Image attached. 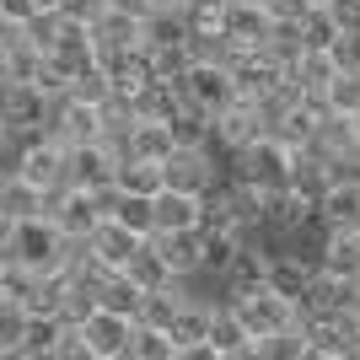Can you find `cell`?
Listing matches in <instances>:
<instances>
[{"label": "cell", "mask_w": 360, "mask_h": 360, "mask_svg": "<svg viewBox=\"0 0 360 360\" xmlns=\"http://www.w3.org/2000/svg\"><path fill=\"white\" fill-rule=\"evenodd\" d=\"M0 242H6V258H11L16 269L27 274H54V269H70V258L81 242H70L60 231V221L49 210L38 215H16V221L0 226Z\"/></svg>", "instance_id": "cell-1"}, {"label": "cell", "mask_w": 360, "mask_h": 360, "mask_svg": "<svg viewBox=\"0 0 360 360\" xmlns=\"http://www.w3.org/2000/svg\"><path fill=\"white\" fill-rule=\"evenodd\" d=\"M231 312L242 317V328L253 339H285V333L301 328V301L285 296L274 285H258V290H237L231 296Z\"/></svg>", "instance_id": "cell-2"}, {"label": "cell", "mask_w": 360, "mask_h": 360, "mask_svg": "<svg viewBox=\"0 0 360 360\" xmlns=\"http://www.w3.org/2000/svg\"><path fill=\"white\" fill-rule=\"evenodd\" d=\"M140 317L124 312V307H108L97 301L86 317H81V333H86V355L91 360H129V345H135Z\"/></svg>", "instance_id": "cell-3"}, {"label": "cell", "mask_w": 360, "mask_h": 360, "mask_svg": "<svg viewBox=\"0 0 360 360\" xmlns=\"http://www.w3.org/2000/svg\"><path fill=\"white\" fill-rule=\"evenodd\" d=\"M11 172H22L32 188L54 194V188L70 183V146L54 140L49 129H44V135H27V140H22V150H16V167H11Z\"/></svg>", "instance_id": "cell-4"}, {"label": "cell", "mask_w": 360, "mask_h": 360, "mask_svg": "<svg viewBox=\"0 0 360 360\" xmlns=\"http://www.w3.org/2000/svg\"><path fill=\"white\" fill-rule=\"evenodd\" d=\"M231 162H237V178L258 183V188H285V183H296V146L280 140V135L253 140V146L237 150Z\"/></svg>", "instance_id": "cell-5"}, {"label": "cell", "mask_w": 360, "mask_h": 360, "mask_svg": "<svg viewBox=\"0 0 360 360\" xmlns=\"http://www.w3.org/2000/svg\"><path fill=\"white\" fill-rule=\"evenodd\" d=\"M108 194H113V188H108ZM108 194L103 188H86V183H65V188L49 194V215L60 221V231L70 242H86L91 231H97V221L108 215Z\"/></svg>", "instance_id": "cell-6"}, {"label": "cell", "mask_w": 360, "mask_h": 360, "mask_svg": "<svg viewBox=\"0 0 360 360\" xmlns=\"http://www.w3.org/2000/svg\"><path fill=\"white\" fill-rule=\"evenodd\" d=\"M178 86H183V97L188 103H199L205 113H226V108L242 97V86H237V75H231V65L226 60H188L183 65V75H178Z\"/></svg>", "instance_id": "cell-7"}, {"label": "cell", "mask_w": 360, "mask_h": 360, "mask_svg": "<svg viewBox=\"0 0 360 360\" xmlns=\"http://www.w3.org/2000/svg\"><path fill=\"white\" fill-rule=\"evenodd\" d=\"M49 113H54V97L32 81H0V124L6 135H44L49 129Z\"/></svg>", "instance_id": "cell-8"}, {"label": "cell", "mask_w": 360, "mask_h": 360, "mask_svg": "<svg viewBox=\"0 0 360 360\" xmlns=\"http://www.w3.org/2000/svg\"><path fill=\"white\" fill-rule=\"evenodd\" d=\"M49 135L65 140V146H86V140H108V119H103V103L91 97H54V113H49Z\"/></svg>", "instance_id": "cell-9"}, {"label": "cell", "mask_w": 360, "mask_h": 360, "mask_svg": "<svg viewBox=\"0 0 360 360\" xmlns=\"http://www.w3.org/2000/svg\"><path fill=\"white\" fill-rule=\"evenodd\" d=\"M317 221V194L285 183V188H269V210H264V231L269 237H301L307 226Z\"/></svg>", "instance_id": "cell-10"}, {"label": "cell", "mask_w": 360, "mask_h": 360, "mask_svg": "<svg viewBox=\"0 0 360 360\" xmlns=\"http://www.w3.org/2000/svg\"><path fill=\"white\" fill-rule=\"evenodd\" d=\"M150 215H156V231H199L210 215V194H188V188L167 183L150 194Z\"/></svg>", "instance_id": "cell-11"}, {"label": "cell", "mask_w": 360, "mask_h": 360, "mask_svg": "<svg viewBox=\"0 0 360 360\" xmlns=\"http://www.w3.org/2000/svg\"><path fill=\"white\" fill-rule=\"evenodd\" d=\"M119 162H124V146L119 140H86V146H70V183H86V188H113L119 178Z\"/></svg>", "instance_id": "cell-12"}, {"label": "cell", "mask_w": 360, "mask_h": 360, "mask_svg": "<svg viewBox=\"0 0 360 360\" xmlns=\"http://www.w3.org/2000/svg\"><path fill=\"white\" fill-rule=\"evenodd\" d=\"M97 264H108V269H129V258L146 248V231H135V226H124L119 215H103L97 221V231H91L86 242H81Z\"/></svg>", "instance_id": "cell-13"}, {"label": "cell", "mask_w": 360, "mask_h": 360, "mask_svg": "<svg viewBox=\"0 0 360 360\" xmlns=\"http://www.w3.org/2000/svg\"><path fill=\"white\" fill-rule=\"evenodd\" d=\"M264 135H274V129H269V119L258 113L253 97H237L226 113H215V146H226V156L248 150L253 140H264Z\"/></svg>", "instance_id": "cell-14"}, {"label": "cell", "mask_w": 360, "mask_h": 360, "mask_svg": "<svg viewBox=\"0 0 360 360\" xmlns=\"http://www.w3.org/2000/svg\"><path fill=\"white\" fill-rule=\"evenodd\" d=\"M162 172H167L172 188H188V194H210L215 183H221V167H215V150L210 146H178L162 162Z\"/></svg>", "instance_id": "cell-15"}, {"label": "cell", "mask_w": 360, "mask_h": 360, "mask_svg": "<svg viewBox=\"0 0 360 360\" xmlns=\"http://www.w3.org/2000/svg\"><path fill=\"white\" fill-rule=\"evenodd\" d=\"M215 301H199V296H188L178 307V317H172V345H178V360H188V355H205L210 349V328H215Z\"/></svg>", "instance_id": "cell-16"}, {"label": "cell", "mask_w": 360, "mask_h": 360, "mask_svg": "<svg viewBox=\"0 0 360 360\" xmlns=\"http://www.w3.org/2000/svg\"><path fill=\"white\" fill-rule=\"evenodd\" d=\"M274 16H269V0H226V38L231 49H264Z\"/></svg>", "instance_id": "cell-17"}, {"label": "cell", "mask_w": 360, "mask_h": 360, "mask_svg": "<svg viewBox=\"0 0 360 360\" xmlns=\"http://www.w3.org/2000/svg\"><path fill=\"white\" fill-rule=\"evenodd\" d=\"M150 237H156L167 269L178 274V280L205 274V226H199V231H150Z\"/></svg>", "instance_id": "cell-18"}, {"label": "cell", "mask_w": 360, "mask_h": 360, "mask_svg": "<svg viewBox=\"0 0 360 360\" xmlns=\"http://www.w3.org/2000/svg\"><path fill=\"white\" fill-rule=\"evenodd\" d=\"M269 264H274V253H269L258 237H248L221 280H226V290H231V296H237V290H258V285H269Z\"/></svg>", "instance_id": "cell-19"}, {"label": "cell", "mask_w": 360, "mask_h": 360, "mask_svg": "<svg viewBox=\"0 0 360 360\" xmlns=\"http://www.w3.org/2000/svg\"><path fill=\"white\" fill-rule=\"evenodd\" d=\"M317 221L323 226H360V178L339 172V178L317 194Z\"/></svg>", "instance_id": "cell-20"}, {"label": "cell", "mask_w": 360, "mask_h": 360, "mask_svg": "<svg viewBox=\"0 0 360 360\" xmlns=\"http://www.w3.org/2000/svg\"><path fill=\"white\" fill-rule=\"evenodd\" d=\"M172 150H178L172 124H167V119H150V113H140V119L129 124V135H124V156H150V162H167Z\"/></svg>", "instance_id": "cell-21"}, {"label": "cell", "mask_w": 360, "mask_h": 360, "mask_svg": "<svg viewBox=\"0 0 360 360\" xmlns=\"http://www.w3.org/2000/svg\"><path fill=\"white\" fill-rule=\"evenodd\" d=\"M328 119H333V108L323 103V97H301V103L290 108L285 119L274 124V135L290 140V146H312V135H317V129H323Z\"/></svg>", "instance_id": "cell-22"}, {"label": "cell", "mask_w": 360, "mask_h": 360, "mask_svg": "<svg viewBox=\"0 0 360 360\" xmlns=\"http://www.w3.org/2000/svg\"><path fill=\"white\" fill-rule=\"evenodd\" d=\"M317 264L333 274H360V226H328V237L317 248Z\"/></svg>", "instance_id": "cell-23"}, {"label": "cell", "mask_w": 360, "mask_h": 360, "mask_svg": "<svg viewBox=\"0 0 360 360\" xmlns=\"http://www.w3.org/2000/svg\"><path fill=\"white\" fill-rule=\"evenodd\" d=\"M333 75H339V54H333V49H301L296 65H290V81H296L307 97H323Z\"/></svg>", "instance_id": "cell-24"}, {"label": "cell", "mask_w": 360, "mask_h": 360, "mask_svg": "<svg viewBox=\"0 0 360 360\" xmlns=\"http://www.w3.org/2000/svg\"><path fill=\"white\" fill-rule=\"evenodd\" d=\"M205 355H215V360H242V355H253V333L242 328V317L231 312V307H221V312H215L210 349H205Z\"/></svg>", "instance_id": "cell-25"}, {"label": "cell", "mask_w": 360, "mask_h": 360, "mask_svg": "<svg viewBox=\"0 0 360 360\" xmlns=\"http://www.w3.org/2000/svg\"><path fill=\"white\" fill-rule=\"evenodd\" d=\"M345 307H349V280L317 264L312 285H307V296H301V312H345Z\"/></svg>", "instance_id": "cell-26"}, {"label": "cell", "mask_w": 360, "mask_h": 360, "mask_svg": "<svg viewBox=\"0 0 360 360\" xmlns=\"http://www.w3.org/2000/svg\"><path fill=\"white\" fill-rule=\"evenodd\" d=\"M167 124H172V140H178V146H215V119L199 103H188V97L167 113Z\"/></svg>", "instance_id": "cell-27"}, {"label": "cell", "mask_w": 360, "mask_h": 360, "mask_svg": "<svg viewBox=\"0 0 360 360\" xmlns=\"http://www.w3.org/2000/svg\"><path fill=\"white\" fill-rule=\"evenodd\" d=\"M38 210H49V194L32 188L22 172H6V178H0V215L16 221V215H38Z\"/></svg>", "instance_id": "cell-28"}, {"label": "cell", "mask_w": 360, "mask_h": 360, "mask_svg": "<svg viewBox=\"0 0 360 360\" xmlns=\"http://www.w3.org/2000/svg\"><path fill=\"white\" fill-rule=\"evenodd\" d=\"M312 274H317V264H312L307 253H274V264H269V285L301 301V296H307V285H312Z\"/></svg>", "instance_id": "cell-29"}, {"label": "cell", "mask_w": 360, "mask_h": 360, "mask_svg": "<svg viewBox=\"0 0 360 360\" xmlns=\"http://www.w3.org/2000/svg\"><path fill=\"white\" fill-rule=\"evenodd\" d=\"M345 32V16H339V6L333 0H317V6H307V16H301V38H307V49H333V38Z\"/></svg>", "instance_id": "cell-30"}, {"label": "cell", "mask_w": 360, "mask_h": 360, "mask_svg": "<svg viewBox=\"0 0 360 360\" xmlns=\"http://www.w3.org/2000/svg\"><path fill=\"white\" fill-rule=\"evenodd\" d=\"M113 188H124V194H156V188H167V172H162V162H150V156H124Z\"/></svg>", "instance_id": "cell-31"}, {"label": "cell", "mask_w": 360, "mask_h": 360, "mask_svg": "<svg viewBox=\"0 0 360 360\" xmlns=\"http://www.w3.org/2000/svg\"><path fill=\"white\" fill-rule=\"evenodd\" d=\"M70 317H27V333H22V360H54L60 355V333Z\"/></svg>", "instance_id": "cell-32"}, {"label": "cell", "mask_w": 360, "mask_h": 360, "mask_svg": "<svg viewBox=\"0 0 360 360\" xmlns=\"http://www.w3.org/2000/svg\"><path fill=\"white\" fill-rule=\"evenodd\" d=\"M124 274H129L140 290H156V285H167V280H178V274L167 269V258H162V248H156V237H146V248L129 258V269H124Z\"/></svg>", "instance_id": "cell-33"}, {"label": "cell", "mask_w": 360, "mask_h": 360, "mask_svg": "<svg viewBox=\"0 0 360 360\" xmlns=\"http://www.w3.org/2000/svg\"><path fill=\"white\" fill-rule=\"evenodd\" d=\"M108 215H119L124 226H135V231H156V215H150V194H124V188H113L108 194Z\"/></svg>", "instance_id": "cell-34"}, {"label": "cell", "mask_w": 360, "mask_h": 360, "mask_svg": "<svg viewBox=\"0 0 360 360\" xmlns=\"http://www.w3.org/2000/svg\"><path fill=\"white\" fill-rule=\"evenodd\" d=\"M22 333H27V307L16 296H0V355H22Z\"/></svg>", "instance_id": "cell-35"}, {"label": "cell", "mask_w": 360, "mask_h": 360, "mask_svg": "<svg viewBox=\"0 0 360 360\" xmlns=\"http://www.w3.org/2000/svg\"><path fill=\"white\" fill-rule=\"evenodd\" d=\"M129 360H178V345H172V333H167V328L140 323V328H135V345H129Z\"/></svg>", "instance_id": "cell-36"}, {"label": "cell", "mask_w": 360, "mask_h": 360, "mask_svg": "<svg viewBox=\"0 0 360 360\" xmlns=\"http://www.w3.org/2000/svg\"><path fill=\"white\" fill-rule=\"evenodd\" d=\"M323 103H328L339 119H355V113H360V75L339 70V75L328 81V91H323Z\"/></svg>", "instance_id": "cell-37"}, {"label": "cell", "mask_w": 360, "mask_h": 360, "mask_svg": "<svg viewBox=\"0 0 360 360\" xmlns=\"http://www.w3.org/2000/svg\"><path fill=\"white\" fill-rule=\"evenodd\" d=\"M333 54H339V70L360 75V27H345L339 38H333Z\"/></svg>", "instance_id": "cell-38"}, {"label": "cell", "mask_w": 360, "mask_h": 360, "mask_svg": "<svg viewBox=\"0 0 360 360\" xmlns=\"http://www.w3.org/2000/svg\"><path fill=\"white\" fill-rule=\"evenodd\" d=\"M22 38H27V22H22V16H11L6 6H0V54H11Z\"/></svg>", "instance_id": "cell-39"}, {"label": "cell", "mask_w": 360, "mask_h": 360, "mask_svg": "<svg viewBox=\"0 0 360 360\" xmlns=\"http://www.w3.org/2000/svg\"><path fill=\"white\" fill-rule=\"evenodd\" d=\"M103 6H108V0H60V11L65 16H81V22H97Z\"/></svg>", "instance_id": "cell-40"}, {"label": "cell", "mask_w": 360, "mask_h": 360, "mask_svg": "<svg viewBox=\"0 0 360 360\" xmlns=\"http://www.w3.org/2000/svg\"><path fill=\"white\" fill-rule=\"evenodd\" d=\"M312 0H269V16H307Z\"/></svg>", "instance_id": "cell-41"}, {"label": "cell", "mask_w": 360, "mask_h": 360, "mask_svg": "<svg viewBox=\"0 0 360 360\" xmlns=\"http://www.w3.org/2000/svg\"><path fill=\"white\" fill-rule=\"evenodd\" d=\"M349 312H360V274H349Z\"/></svg>", "instance_id": "cell-42"}, {"label": "cell", "mask_w": 360, "mask_h": 360, "mask_svg": "<svg viewBox=\"0 0 360 360\" xmlns=\"http://www.w3.org/2000/svg\"><path fill=\"white\" fill-rule=\"evenodd\" d=\"M150 6H156V11H183L188 0H150Z\"/></svg>", "instance_id": "cell-43"}, {"label": "cell", "mask_w": 360, "mask_h": 360, "mask_svg": "<svg viewBox=\"0 0 360 360\" xmlns=\"http://www.w3.org/2000/svg\"><path fill=\"white\" fill-rule=\"evenodd\" d=\"M6 140H11V135H6V124H0V146H6Z\"/></svg>", "instance_id": "cell-44"}, {"label": "cell", "mask_w": 360, "mask_h": 360, "mask_svg": "<svg viewBox=\"0 0 360 360\" xmlns=\"http://www.w3.org/2000/svg\"><path fill=\"white\" fill-rule=\"evenodd\" d=\"M355 140H360V113H355Z\"/></svg>", "instance_id": "cell-45"}, {"label": "cell", "mask_w": 360, "mask_h": 360, "mask_svg": "<svg viewBox=\"0 0 360 360\" xmlns=\"http://www.w3.org/2000/svg\"><path fill=\"white\" fill-rule=\"evenodd\" d=\"M0 6H6V0H0Z\"/></svg>", "instance_id": "cell-46"}, {"label": "cell", "mask_w": 360, "mask_h": 360, "mask_svg": "<svg viewBox=\"0 0 360 360\" xmlns=\"http://www.w3.org/2000/svg\"><path fill=\"white\" fill-rule=\"evenodd\" d=\"M0 221H6V215H0Z\"/></svg>", "instance_id": "cell-47"}]
</instances>
